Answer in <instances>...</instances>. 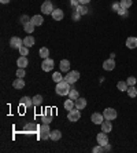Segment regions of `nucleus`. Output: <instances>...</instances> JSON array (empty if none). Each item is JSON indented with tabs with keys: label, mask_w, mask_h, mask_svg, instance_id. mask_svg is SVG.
Returning <instances> with one entry per match:
<instances>
[{
	"label": "nucleus",
	"mask_w": 137,
	"mask_h": 153,
	"mask_svg": "<svg viewBox=\"0 0 137 153\" xmlns=\"http://www.w3.org/2000/svg\"><path fill=\"white\" fill-rule=\"evenodd\" d=\"M40 139H43V141H45V139H48L49 138V135H51V130H49V125L47 124V123H44L41 127H40Z\"/></svg>",
	"instance_id": "2"
},
{
	"label": "nucleus",
	"mask_w": 137,
	"mask_h": 153,
	"mask_svg": "<svg viewBox=\"0 0 137 153\" xmlns=\"http://www.w3.org/2000/svg\"><path fill=\"white\" fill-rule=\"evenodd\" d=\"M117 87H118V90H119V91H128V88H129V86H128V83H126V81H118Z\"/></svg>",
	"instance_id": "30"
},
{
	"label": "nucleus",
	"mask_w": 137,
	"mask_h": 153,
	"mask_svg": "<svg viewBox=\"0 0 137 153\" xmlns=\"http://www.w3.org/2000/svg\"><path fill=\"white\" fill-rule=\"evenodd\" d=\"M69 69H70V62L67 59L60 61V70H62V72H69Z\"/></svg>",
	"instance_id": "22"
},
{
	"label": "nucleus",
	"mask_w": 137,
	"mask_h": 153,
	"mask_svg": "<svg viewBox=\"0 0 137 153\" xmlns=\"http://www.w3.org/2000/svg\"><path fill=\"white\" fill-rule=\"evenodd\" d=\"M103 116H104L106 120H115L118 116V113H117V110L113 108H106L104 112H103Z\"/></svg>",
	"instance_id": "3"
},
{
	"label": "nucleus",
	"mask_w": 137,
	"mask_h": 153,
	"mask_svg": "<svg viewBox=\"0 0 137 153\" xmlns=\"http://www.w3.org/2000/svg\"><path fill=\"white\" fill-rule=\"evenodd\" d=\"M27 64H29V61H27V58L25 55H22V57H19L18 59H16V65L19 66V68H26L27 66Z\"/></svg>",
	"instance_id": "19"
},
{
	"label": "nucleus",
	"mask_w": 137,
	"mask_h": 153,
	"mask_svg": "<svg viewBox=\"0 0 137 153\" xmlns=\"http://www.w3.org/2000/svg\"><path fill=\"white\" fill-rule=\"evenodd\" d=\"M32 21H33V24H34L36 26H41L43 22H44V20H43V17L41 15H33L32 17Z\"/></svg>",
	"instance_id": "23"
},
{
	"label": "nucleus",
	"mask_w": 137,
	"mask_h": 153,
	"mask_svg": "<svg viewBox=\"0 0 137 153\" xmlns=\"http://www.w3.org/2000/svg\"><path fill=\"white\" fill-rule=\"evenodd\" d=\"M70 90H71V84H70V83H67L65 79H63L62 81L56 83V87H55V91H56V94H58V95H62V97H65V95H69Z\"/></svg>",
	"instance_id": "1"
},
{
	"label": "nucleus",
	"mask_w": 137,
	"mask_h": 153,
	"mask_svg": "<svg viewBox=\"0 0 137 153\" xmlns=\"http://www.w3.org/2000/svg\"><path fill=\"white\" fill-rule=\"evenodd\" d=\"M52 68H54V59L45 58L43 61V64H41V69H43L44 72H49V70H52Z\"/></svg>",
	"instance_id": "8"
},
{
	"label": "nucleus",
	"mask_w": 137,
	"mask_h": 153,
	"mask_svg": "<svg viewBox=\"0 0 137 153\" xmlns=\"http://www.w3.org/2000/svg\"><path fill=\"white\" fill-rule=\"evenodd\" d=\"M126 83H128V86H134L137 83V79L136 77H133V76H130V77H128Z\"/></svg>",
	"instance_id": "36"
},
{
	"label": "nucleus",
	"mask_w": 137,
	"mask_h": 153,
	"mask_svg": "<svg viewBox=\"0 0 137 153\" xmlns=\"http://www.w3.org/2000/svg\"><path fill=\"white\" fill-rule=\"evenodd\" d=\"M100 125H102V131H103V133H107V134H108L110 131L113 130V124H111V120H104Z\"/></svg>",
	"instance_id": "15"
},
{
	"label": "nucleus",
	"mask_w": 137,
	"mask_h": 153,
	"mask_svg": "<svg viewBox=\"0 0 137 153\" xmlns=\"http://www.w3.org/2000/svg\"><path fill=\"white\" fill-rule=\"evenodd\" d=\"M74 104H75V108L82 110V109H85V106H86V99L85 98H78V99L74 101Z\"/></svg>",
	"instance_id": "18"
},
{
	"label": "nucleus",
	"mask_w": 137,
	"mask_h": 153,
	"mask_svg": "<svg viewBox=\"0 0 137 153\" xmlns=\"http://www.w3.org/2000/svg\"><path fill=\"white\" fill-rule=\"evenodd\" d=\"M52 11H54L52 3L49 0H45V1L41 4V12H43V14H52Z\"/></svg>",
	"instance_id": "7"
},
{
	"label": "nucleus",
	"mask_w": 137,
	"mask_h": 153,
	"mask_svg": "<svg viewBox=\"0 0 137 153\" xmlns=\"http://www.w3.org/2000/svg\"><path fill=\"white\" fill-rule=\"evenodd\" d=\"M19 104L22 105V106H25L26 109H30L32 106H34V105H33V98H30V97H22L19 99Z\"/></svg>",
	"instance_id": "11"
},
{
	"label": "nucleus",
	"mask_w": 137,
	"mask_h": 153,
	"mask_svg": "<svg viewBox=\"0 0 137 153\" xmlns=\"http://www.w3.org/2000/svg\"><path fill=\"white\" fill-rule=\"evenodd\" d=\"M104 120H106V119L103 116V113H93L92 117H90V121H92L93 124H102Z\"/></svg>",
	"instance_id": "10"
},
{
	"label": "nucleus",
	"mask_w": 137,
	"mask_h": 153,
	"mask_svg": "<svg viewBox=\"0 0 137 153\" xmlns=\"http://www.w3.org/2000/svg\"><path fill=\"white\" fill-rule=\"evenodd\" d=\"M110 150H111V146H110L108 144L103 146V152H110Z\"/></svg>",
	"instance_id": "43"
},
{
	"label": "nucleus",
	"mask_w": 137,
	"mask_h": 153,
	"mask_svg": "<svg viewBox=\"0 0 137 153\" xmlns=\"http://www.w3.org/2000/svg\"><path fill=\"white\" fill-rule=\"evenodd\" d=\"M25 131H30V133H33V131H37V130H40V127L37 124H33V123H30V124H26L24 127Z\"/></svg>",
	"instance_id": "25"
},
{
	"label": "nucleus",
	"mask_w": 137,
	"mask_h": 153,
	"mask_svg": "<svg viewBox=\"0 0 137 153\" xmlns=\"http://www.w3.org/2000/svg\"><path fill=\"white\" fill-rule=\"evenodd\" d=\"M24 44L26 46V47H33V46H34V37L33 36H26L24 39Z\"/></svg>",
	"instance_id": "24"
},
{
	"label": "nucleus",
	"mask_w": 137,
	"mask_h": 153,
	"mask_svg": "<svg viewBox=\"0 0 137 153\" xmlns=\"http://www.w3.org/2000/svg\"><path fill=\"white\" fill-rule=\"evenodd\" d=\"M34 28H36V25L33 24V21H30V22H27V24L24 25V29H25V32L26 33H33Z\"/></svg>",
	"instance_id": "21"
},
{
	"label": "nucleus",
	"mask_w": 137,
	"mask_h": 153,
	"mask_svg": "<svg viewBox=\"0 0 137 153\" xmlns=\"http://www.w3.org/2000/svg\"><path fill=\"white\" fill-rule=\"evenodd\" d=\"M19 52H21V55H25L26 57L27 55V52H29V47H26V46H22V47H21L19 49Z\"/></svg>",
	"instance_id": "37"
},
{
	"label": "nucleus",
	"mask_w": 137,
	"mask_h": 153,
	"mask_svg": "<svg viewBox=\"0 0 137 153\" xmlns=\"http://www.w3.org/2000/svg\"><path fill=\"white\" fill-rule=\"evenodd\" d=\"M96 139H98L99 145H102V146H104V145H107V144H108V135H107V133H103V131L98 134Z\"/></svg>",
	"instance_id": "9"
},
{
	"label": "nucleus",
	"mask_w": 137,
	"mask_h": 153,
	"mask_svg": "<svg viewBox=\"0 0 137 153\" xmlns=\"http://www.w3.org/2000/svg\"><path fill=\"white\" fill-rule=\"evenodd\" d=\"M22 46H24V40H22L21 37H16V36L11 37V40H10V47H11V49H18L19 50Z\"/></svg>",
	"instance_id": "6"
},
{
	"label": "nucleus",
	"mask_w": 137,
	"mask_h": 153,
	"mask_svg": "<svg viewBox=\"0 0 137 153\" xmlns=\"http://www.w3.org/2000/svg\"><path fill=\"white\" fill-rule=\"evenodd\" d=\"M126 47L128 49H136L137 47V37H133V36H130L126 39Z\"/></svg>",
	"instance_id": "14"
},
{
	"label": "nucleus",
	"mask_w": 137,
	"mask_h": 153,
	"mask_svg": "<svg viewBox=\"0 0 137 153\" xmlns=\"http://www.w3.org/2000/svg\"><path fill=\"white\" fill-rule=\"evenodd\" d=\"M119 8H121V3H114L113 4V10H114V11L118 12V10H119Z\"/></svg>",
	"instance_id": "41"
},
{
	"label": "nucleus",
	"mask_w": 137,
	"mask_h": 153,
	"mask_svg": "<svg viewBox=\"0 0 137 153\" xmlns=\"http://www.w3.org/2000/svg\"><path fill=\"white\" fill-rule=\"evenodd\" d=\"M71 6L74 8H77L80 6V0H71Z\"/></svg>",
	"instance_id": "42"
},
{
	"label": "nucleus",
	"mask_w": 137,
	"mask_h": 153,
	"mask_svg": "<svg viewBox=\"0 0 137 153\" xmlns=\"http://www.w3.org/2000/svg\"><path fill=\"white\" fill-rule=\"evenodd\" d=\"M30 18H29V17H27V15H22V17H21V22H22V24H27V22H30Z\"/></svg>",
	"instance_id": "39"
},
{
	"label": "nucleus",
	"mask_w": 137,
	"mask_h": 153,
	"mask_svg": "<svg viewBox=\"0 0 137 153\" xmlns=\"http://www.w3.org/2000/svg\"><path fill=\"white\" fill-rule=\"evenodd\" d=\"M128 95L130 98H136L137 97V90L134 86H129V88H128Z\"/></svg>",
	"instance_id": "27"
},
{
	"label": "nucleus",
	"mask_w": 137,
	"mask_h": 153,
	"mask_svg": "<svg viewBox=\"0 0 137 153\" xmlns=\"http://www.w3.org/2000/svg\"><path fill=\"white\" fill-rule=\"evenodd\" d=\"M41 104H43V97L41 95H34L33 97V105L34 106H40Z\"/></svg>",
	"instance_id": "32"
},
{
	"label": "nucleus",
	"mask_w": 137,
	"mask_h": 153,
	"mask_svg": "<svg viewBox=\"0 0 137 153\" xmlns=\"http://www.w3.org/2000/svg\"><path fill=\"white\" fill-rule=\"evenodd\" d=\"M11 0H0V3L1 4H7V3H10Z\"/></svg>",
	"instance_id": "45"
},
{
	"label": "nucleus",
	"mask_w": 137,
	"mask_h": 153,
	"mask_svg": "<svg viewBox=\"0 0 137 153\" xmlns=\"http://www.w3.org/2000/svg\"><path fill=\"white\" fill-rule=\"evenodd\" d=\"M12 87L16 90H22L25 87V81L24 79H21V77H18V79H15V80L12 81Z\"/></svg>",
	"instance_id": "17"
},
{
	"label": "nucleus",
	"mask_w": 137,
	"mask_h": 153,
	"mask_svg": "<svg viewBox=\"0 0 137 153\" xmlns=\"http://www.w3.org/2000/svg\"><path fill=\"white\" fill-rule=\"evenodd\" d=\"M92 152H95V153H100V152H103V146H102V145L95 146L93 149H92Z\"/></svg>",
	"instance_id": "40"
},
{
	"label": "nucleus",
	"mask_w": 137,
	"mask_h": 153,
	"mask_svg": "<svg viewBox=\"0 0 137 153\" xmlns=\"http://www.w3.org/2000/svg\"><path fill=\"white\" fill-rule=\"evenodd\" d=\"M71 17H73V20H74V21H78V20H80V17H81V14H80V12L77 11V8H75L74 12H73V15H71Z\"/></svg>",
	"instance_id": "38"
},
{
	"label": "nucleus",
	"mask_w": 137,
	"mask_h": 153,
	"mask_svg": "<svg viewBox=\"0 0 137 153\" xmlns=\"http://www.w3.org/2000/svg\"><path fill=\"white\" fill-rule=\"evenodd\" d=\"M69 98H70V99H73V101L78 99V98H80L78 91H77V90H74V88H71V90H70V93H69Z\"/></svg>",
	"instance_id": "28"
},
{
	"label": "nucleus",
	"mask_w": 137,
	"mask_h": 153,
	"mask_svg": "<svg viewBox=\"0 0 137 153\" xmlns=\"http://www.w3.org/2000/svg\"><path fill=\"white\" fill-rule=\"evenodd\" d=\"M78 79H80V72H77V70H71V72H69L66 75V77H65V80H66L67 83H70V84H74Z\"/></svg>",
	"instance_id": "5"
},
{
	"label": "nucleus",
	"mask_w": 137,
	"mask_h": 153,
	"mask_svg": "<svg viewBox=\"0 0 137 153\" xmlns=\"http://www.w3.org/2000/svg\"><path fill=\"white\" fill-rule=\"evenodd\" d=\"M39 54H40V57H41L43 59H45V58H48V55H49V50H48L47 47H41Z\"/></svg>",
	"instance_id": "29"
},
{
	"label": "nucleus",
	"mask_w": 137,
	"mask_h": 153,
	"mask_svg": "<svg viewBox=\"0 0 137 153\" xmlns=\"http://www.w3.org/2000/svg\"><path fill=\"white\" fill-rule=\"evenodd\" d=\"M121 3V7L122 8H125V10H129V7L133 4V0H121L119 1Z\"/></svg>",
	"instance_id": "31"
},
{
	"label": "nucleus",
	"mask_w": 137,
	"mask_h": 153,
	"mask_svg": "<svg viewBox=\"0 0 137 153\" xmlns=\"http://www.w3.org/2000/svg\"><path fill=\"white\" fill-rule=\"evenodd\" d=\"M25 75H26V72H25V68H18V70H16V77H25Z\"/></svg>",
	"instance_id": "35"
},
{
	"label": "nucleus",
	"mask_w": 137,
	"mask_h": 153,
	"mask_svg": "<svg viewBox=\"0 0 137 153\" xmlns=\"http://www.w3.org/2000/svg\"><path fill=\"white\" fill-rule=\"evenodd\" d=\"M115 68V61L114 58H110V59H106L103 62V69H106V70H113Z\"/></svg>",
	"instance_id": "13"
},
{
	"label": "nucleus",
	"mask_w": 137,
	"mask_h": 153,
	"mask_svg": "<svg viewBox=\"0 0 137 153\" xmlns=\"http://www.w3.org/2000/svg\"><path fill=\"white\" fill-rule=\"evenodd\" d=\"M74 108H75V104H74L73 99L69 98V99L65 101V109H66V110H71V109H74Z\"/></svg>",
	"instance_id": "26"
},
{
	"label": "nucleus",
	"mask_w": 137,
	"mask_h": 153,
	"mask_svg": "<svg viewBox=\"0 0 137 153\" xmlns=\"http://www.w3.org/2000/svg\"><path fill=\"white\" fill-rule=\"evenodd\" d=\"M49 138H51L52 141H59V139L62 138V133H60L59 130H54V131H51V135H49Z\"/></svg>",
	"instance_id": "20"
},
{
	"label": "nucleus",
	"mask_w": 137,
	"mask_h": 153,
	"mask_svg": "<svg viewBox=\"0 0 137 153\" xmlns=\"http://www.w3.org/2000/svg\"><path fill=\"white\" fill-rule=\"evenodd\" d=\"M52 18H54L55 21H60V20H63V17H65V12L62 11V10H59V8H56V10H54L52 11Z\"/></svg>",
	"instance_id": "16"
},
{
	"label": "nucleus",
	"mask_w": 137,
	"mask_h": 153,
	"mask_svg": "<svg viewBox=\"0 0 137 153\" xmlns=\"http://www.w3.org/2000/svg\"><path fill=\"white\" fill-rule=\"evenodd\" d=\"M67 119H69V121H78L80 119H81V112H80V109H71V110H69V115H67Z\"/></svg>",
	"instance_id": "4"
},
{
	"label": "nucleus",
	"mask_w": 137,
	"mask_h": 153,
	"mask_svg": "<svg viewBox=\"0 0 137 153\" xmlns=\"http://www.w3.org/2000/svg\"><path fill=\"white\" fill-rule=\"evenodd\" d=\"M52 119H54V116H52L51 109H49V108L45 109V115H43V116H41V121H44V123L49 124V123H52Z\"/></svg>",
	"instance_id": "12"
},
{
	"label": "nucleus",
	"mask_w": 137,
	"mask_h": 153,
	"mask_svg": "<svg viewBox=\"0 0 137 153\" xmlns=\"http://www.w3.org/2000/svg\"><path fill=\"white\" fill-rule=\"evenodd\" d=\"M77 11H78L81 15H85L86 12H88V8H86V6H84V4H80L78 7H77Z\"/></svg>",
	"instance_id": "34"
},
{
	"label": "nucleus",
	"mask_w": 137,
	"mask_h": 153,
	"mask_svg": "<svg viewBox=\"0 0 137 153\" xmlns=\"http://www.w3.org/2000/svg\"><path fill=\"white\" fill-rule=\"evenodd\" d=\"M89 1L90 0H80V4H84V6H85V4H88Z\"/></svg>",
	"instance_id": "44"
},
{
	"label": "nucleus",
	"mask_w": 137,
	"mask_h": 153,
	"mask_svg": "<svg viewBox=\"0 0 137 153\" xmlns=\"http://www.w3.org/2000/svg\"><path fill=\"white\" fill-rule=\"evenodd\" d=\"M65 77L62 76V73H59V72H55L54 73V76H52V80L55 81V83H59V81H62Z\"/></svg>",
	"instance_id": "33"
}]
</instances>
